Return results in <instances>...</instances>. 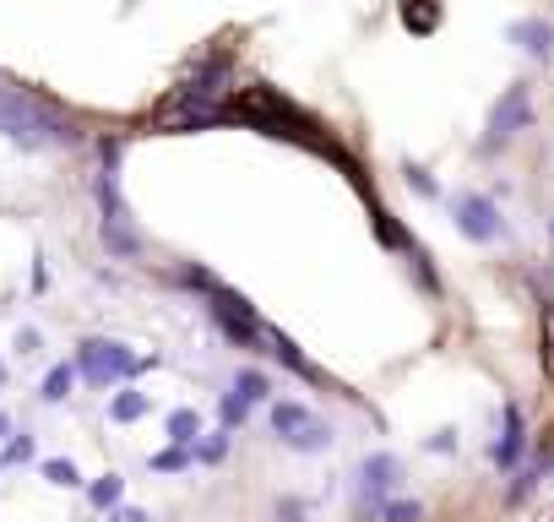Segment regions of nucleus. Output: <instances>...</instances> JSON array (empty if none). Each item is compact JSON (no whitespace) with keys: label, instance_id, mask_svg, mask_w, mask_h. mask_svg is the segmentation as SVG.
Here are the masks:
<instances>
[{"label":"nucleus","instance_id":"f257e3e1","mask_svg":"<svg viewBox=\"0 0 554 522\" xmlns=\"http://www.w3.org/2000/svg\"><path fill=\"white\" fill-rule=\"evenodd\" d=\"M0 130L22 147H71L77 142V125L22 88H0Z\"/></svg>","mask_w":554,"mask_h":522},{"label":"nucleus","instance_id":"f03ea898","mask_svg":"<svg viewBox=\"0 0 554 522\" xmlns=\"http://www.w3.org/2000/svg\"><path fill=\"white\" fill-rule=\"evenodd\" d=\"M104 180H98V202H104V245H109V256H125V261H136L142 256V234H136V223H130V207H125V196H120V180H114V147H104Z\"/></svg>","mask_w":554,"mask_h":522},{"label":"nucleus","instance_id":"7ed1b4c3","mask_svg":"<svg viewBox=\"0 0 554 522\" xmlns=\"http://www.w3.org/2000/svg\"><path fill=\"white\" fill-rule=\"evenodd\" d=\"M206 310H213V321L223 326V338L229 343H239V349H256V343H266V321L256 316V305L245 299V294H234V289H223V283H213L206 289Z\"/></svg>","mask_w":554,"mask_h":522},{"label":"nucleus","instance_id":"20e7f679","mask_svg":"<svg viewBox=\"0 0 554 522\" xmlns=\"http://www.w3.org/2000/svg\"><path fill=\"white\" fill-rule=\"evenodd\" d=\"M153 359L147 354H130L125 343H109V338H88L77 349V370L93 381V386H109V381H130L136 370H147Z\"/></svg>","mask_w":554,"mask_h":522},{"label":"nucleus","instance_id":"39448f33","mask_svg":"<svg viewBox=\"0 0 554 522\" xmlns=\"http://www.w3.org/2000/svg\"><path fill=\"white\" fill-rule=\"evenodd\" d=\"M451 218H457V229H462L473 245H495V240L511 234L506 218H500V207H495L483 190H457V196H451Z\"/></svg>","mask_w":554,"mask_h":522},{"label":"nucleus","instance_id":"423d86ee","mask_svg":"<svg viewBox=\"0 0 554 522\" xmlns=\"http://www.w3.org/2000/svg\"><path fill=\"white\" fill-rule=\"evenodd\" d=\"M533 125V93H527V82H516V88H506L500 93V104L490 109V130H483V153H495V147H506L516 130H527Z\"/></svg>","mask_w":554,"mask_h":522},{"label":"nucleus","instance_id":"0eeeda50","mask_svg":"<svg viewBox=\"0 0 554 522\" xmlns=\"http://www.w3.org/2000/svg\"><path fill=\"white\" fill-rule=\"evenodd\" d=\"M397 490H402V457H397V451L365 457V468H359V501H365L370 511H381Z\"/></svg>","mask_w":554,"mask_h":522},{"label":"nucleus","instance_id":"6e6552de","mask_svg":"<svg viewBox=\"0 0 554 522\" xmlns=\"http://www.w3.org/2000/svg\"><path fill=\"white\" fill-rule=\"evenodd\" d=\"M500 419H506V430H500V441H495V468H500V474H511V468L522 463V451H527V419H522V408H516V403H506V408H500Z\"/></svg>","mask_w":554,"mask_h":522},{"label":"nucleus","instance_id":"1a4fd4ad","mask_svg":"<svg viewBox=\"0 0 554 522\" xmlns=\"http://www.w3.org/2000/svg\"><path fill=\"white\" fill-rule=\"evenodd\" d=\"M223 77H229V55H213V60H206L201 72H196V82L185 88V104H206V98H218V93H223V88H218Z\"/></svg>","mask_w":554,"mask_h":522},{"label":"nucleus","instance_id":"9d476101","mask_svg":"<svg viewBox=\"0 0 554 522\" xmlns=\"http://www.w3.org/2000/svg\"><path fill=\"white\" fill-rule=\"evenodd\" d=\"M511 44H516V49H527L533 60H543V55L554 49V28H549V22H538V17H522V22H511Z\"/></svg>","mask_w":554,"mask_h":522},{"label":"nucleus","instance_id":"9b49d317","mask_svg":"<svg viewBox=\"0 0 554 522\" xmlns=\"http://www.w3.org/2000/svg\"><path fill=\"white\" fill-rule=\"evenodd\" d=\"M332 441H337V435H332V425H326V419H310V425H299L294 435H283V446H289V451H326Z\"/></svg>","mask_w":554,"mask_h":522},{"label":"nucleus","instance_id":"f8f14e48","mask_svg":"<svg viewBox=\"0 0 554 522\" xmlns=\"http://www.w3.org/2000/svg\"><path fill=\"white\" fill-rule=\"evenodd\" d=\"M147 408H153V398H147V392L120 386V392H114V403H109V419H114V425H130V419H142Z\"/></svg>","mask_w":554,"mask_h":522},{"label":"nucleus","instance_id":"ddd939ff","mask_svg":"<svg viewBox=\"0 0 554 522\" xmlns=\"http://www.w3.org/2000/svg\"><path fill=\"white\" fill-rule=\"evenodd\" d=\"M402 22L413 33H435L441 28V0H402Z\"/></svg>","mask_w":554,"mask_h":522},{"label":"nucleus","instance_id":"4468645a","mask_svg":"<svg viewBox=\"0 0 554 522\" xmlns=\"http://www.w3.org/2000/svg\"><path fill=\"white\" fill-rule=\"evenodd\" d=\"M77 375H82L77 365H55V370L44 375V386H38V398H44V403H65V398H71V386H77Z\"/></svg>","mask_w":554,"mask_h":522},{"label":"nucleus","instance_id":"2eb2a0df","mask_svg":"<svg viewBox=\"0 0 554 522\" xmlns=\"http://www.w3.org/2000/svg\"><path fill=\"white\" fill-rule=\"evenodd\" d=\"M315 414L305 408V403H272V430H277V441H283V435H294L299 425H310Z\"/></svg>","mask_w":554,"mask_h":522},{"label":"nucleus","instance_id":"dca6fc26","mask_svg":"<svg viewBox=\"0 0 554 522\" xmlns=\"http://www.w3.org/2000/svg\"><path fill=\"white\" fill-rule=\"evenodd\" d=\"M164 430H169V441L196 446V435H201V414H196V408H174V414L164 419Z\"/></svg>","mask_w":554,"mask_h":522},{"label":"nucleus","instance_id":"f3484780","mask_svg":"<svg viewBox=\"0 0 554 522\" xmlns=\"http://www.w3.org/2000/svg\"><path fill=\"white\" fill-rule=\"evenodd\" d=\"M190 463H196V446H180V441H169L164 451H153V474H180Z\"/></svg>","mask_w":554,"mask_h":522},{"label":"nucleus","instance_id":"a211bd4d","mask_svg":"<svg viewBox=\"0 0 554 522\" xmlns=\"http://www.w3.org/2000/svg\"><path fill=\"white\" fill-rule=\"evenodd\" d=\"M266 343H272V354L283 359L289 370H299V375H315V370H310V359H305V354L294 349V338H283V333H277V326H266Z\"/></svg>","mask_w":554,"mask_h":522},{"label":"nucleus","instance_id":"6ab92c4d","mask_svg":"<svg viewBox=\"0 0 554 522\" xmlns=\"http://www.w3.org/2000/svg\"><path fill=\"white\" fill-rule=\"evenodd\" d=\"M38 474H44L49 484H60V490H77V484H82V474H77V463H71V457H44V463H38Z\"/></svg>","mask_w":554,"mask_h":522},{"label":"nucleus","instance_id":"aec40b11","mask_svg":"<svg viewBox=\"0 0 554 522\" xmlns=\"http://www.w3.org/2000/svg\"><path fill=\"white\" fill-rule=\"evenodd\" d=\"M120 495H125V479H120V474H104V479L88 490V501H93L98 511H114V506H120Z\"/></svg>","mask_w":554,"mask_h":522},{"label":"nucleus","instance_id":"412c9836","mask_svg":"<svg viewBox=\"0 0 554 522\" xmlns=\"http://www.w3.org/2000/svg\"><path fill=\"white\" fill-rule=\"evenodd\" d=\"M223 457H229V425L196 441V463H206V468H213V463H223Z\"/></svg>","mask_w":554,"mask_h":522},{"label":"nucleus","instance_id":"4be33fe9","mask_svg":"<svg viewBox=\"0 0 554 522\" xmlns=\"http://www.w3.org/2000/svg\"><path fill=\"white\" fill-rule=\"evenodd\" d=\"M234 392H239L245 403H266V392H272V381H266L261 370H239V375H234Z\"/></svg>","mask_w":554,"mask_h":522},{"label":"nucleus","instance_id":"5701e85b","mask_svg":"<svg viewBox=\"0 0 554 522\" xmlns=\"http://www.w3.org/2000/svg\"><path fill=\"white\" fill-rule=\"evenodd\" d=\"M381 522H424V506L407 501V495H391V501L381 506Z\"/></svg>","mask_w":554,"mask_h":522},{"label":"nucleus","instance_id":"b1692460","mask_svg":"<svg viewBox=\"0 0 554 522\" xmlns=\"http://www.w3.org/2000/svg\"><path fill=\"white\" fill-rule=\"evenodd\" d=\"M218 408H223V425L234 430V425H245V419H250V408H256V403H245L239 392H223V403H218Z\"/></svg>","mask_w":554,"mask_h":522},{"label":"nucleus","instance_id":"393cba45","mask_svg":"<svg viewBox=\"0 0 554 522\" xmlns=\"http://www.w3.org/2000/svg\"><path fill=\"white\" fill-rule=\"evenodd\" d=\"M402 174H407V185H413V190H419V196H441V185H435V180H430V174H424L419 164H407Z\"/></svg>","mask_w":554,"mask_h":522},{"label":"nucleus","instance_id":"a878e982","mask_svg":"<svg viewBox=\"0 0 554 522\" xmlns=\"http://www.w3.org/2000/svg\"><path fill=\"white\" fill-rule=\"evenodd\" d=\"M33 457V435L22 430V435H12V446H6V463H28Z\"/></svg>","mask_w":554,"mask_h":522},{"label":"nucleus","instance_id":"bb28decb","mask_svg":"<svg viewBox=\"0 0 554 522\" xmlns=\"http://www.w3.org/2000/svg\"><path fill=\"white\" fill-rule=\"evenodd\" d=\"M17 354H38V333H33V326H22V333H17Z\"/></svg>","mask_w":554,"mask_h":522},{"label":"nucleus","instance_id":"cd10ccee","mask_svg":"<svg viewBox=\"0 0 554 522\" xmlns=\"http://www.w3.org/2000/svg\"><path fill=\"white\" fill-rule=\"evenodd\" d=\"M109 522H153V517H147V511H136V506H120Z\"/></svg>","mask_w":554,"mask_h":522},{"label":"nucleus","instance_id":"c85d7f7f","mask_svg":"<svg viewBox=\"0 0 554 522\" xmlns=\"http://www.w3.org/2000/svg\"><path fill=\"white\" fill-rule=\"evenodd\" d=\"M430 451H457V435H451V430H441V435H430Z\"/></svg>","mask_w":554,"mask_h":522},{"label":"nucleus","instance_id":"c756f323","mask_svg":"<svg viewBox=\"0 0 554 522\" xmlns=\"http://www.w3.org/2000/svg\"><path fill=\"white\" fill-rule=\"evenodd\" d=\"M0 435H12V419H6V414H0Z\"/></svg>","mask_w":554,"mask_h":522}]
</instances>
